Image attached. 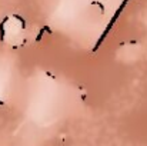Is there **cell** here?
Masks as SVG:
<instances>
[{"label":"cell","instance_id":"cell-1","mask_svg":"<svg viewBox=\"0 0 147 146\" xmlns=\"http://www.w3.org/2000/svg\"><path fill=\"white\" fill-rule=\"evenodd\" d=\"M127 3H129V0H123V3H121V4L119 6V9L116 10V13H114V16L111 17V20H110V23L107 24V27L104 29V32H103V35L100 36V39H98V40H97V43H96V46L93 48V52H97V49L100 48V45L103 43V40L106 39V36L109 35V32H110V29H111V27L114 26V23H116V20L119 19V16L121 14V12H123V9L126 7V4H127Z\"/></svg>","mask_w":147,"mask_h":146},{"label":"cell","instance_id":"cell-2","mask_svg":"<svg viewBox=\"0 0 147 146\" xmlns=\"http://www.w3.org/2000/svg\"><path fill=\"white\" fill-rule=\"evenodd\" d=\"M92 4L98 6V7H100V10H101V13H104V10H106V9H104V4H103V3H100V1H97V0H93V1H92Z\"/></svg>","mask_w":147,"mask_h":146},{"label":"cell","instance_id":"cell-3","mask_svg":"<svg viewBox=\"0 0 147 146\" xmlns=\"http://www.w3.org/2000/svg\"><path fill=\"white\" fill-rule=\"evenodd\" d=\"M43 35H45V29H40V32H39V35H37V37H36V42L39 43L40 40H42V37H43Z\"/></svg>","mask_w":147,"mask_h":146},{"label":"cell","instance_id":"cell-4","mask_svg":"<svg viewBox=\"0 0 147 146\" xmlns=\"http://www.w3.org/2000/svg\"><path fill=\"white\" fill-rule=\"evenodd\" d=\"M14 17H16V19H17V20H20V22H22V26H23V27H24V26H26V23H24V19H23V17H20V16H19V14H16V16H14Z\"/></svg>","mask_w":147,"mask_h":146},{"label":"cell","instance_id":"cell-5","mask_svg":"<svg viewBox=\"0 0 147 146\" xmlns=\"http://www.w3.org/2000/svg\"><path fill=\"white\" fill-rule=\"evenodd\" d=\"M43 29H45V32H47L49 35H51V33H53V32L50 30V27H49V26H43Z\"/></svg>","mask_w":147,"mask_h":146}]
</instances>
